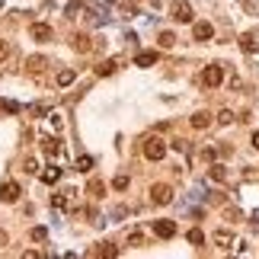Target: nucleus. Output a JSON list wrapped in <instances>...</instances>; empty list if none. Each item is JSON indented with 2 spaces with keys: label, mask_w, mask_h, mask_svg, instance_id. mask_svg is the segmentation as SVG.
Returning a JSON list of instances; mask_svg holds the SVG:
<instances>
[{
  "label": "nucleus",
  "mask_w": 259,
  "mask_h": 259,
  "mask_svg": "<svg viewBox=\"0 0 259 259\" xmlns=\"http://www.w3.org/2000/svg\"><path fill=\"white\" fill-rule=\"evenodd\" d=\"M154 234H157V237H163V240L176 237V221H167V218H160V221H154Z\"/></svg>",
  "instance_id": "423d86ee"
},
{
  "label": "nucleus",
  "mask_w": 259,
  "mask_h": 259,
  "mask_svg": "<svg viewBox=\"0 0 259 259\" xmlns=\"http://www.w3.org/2000/svg\"><path fill=\"white\" fill-rule=\"evenodd\" d=\"M214 243L221 246V250H227V246L234 243V234H230V230H218V234H214Z\"/></svg>",
  "instance_id": "ddd939ff"
},
{
  "label": "nucleus",
  "mask_w": 259,
  "mask_h": 259,
  "mask_svg": "<svg viewBox=\"0 0 259 259\" xmlns=\"http://www.w3.org/2000/svg\"><path fill=\"white\" fill-rule=\"evenodd\" d=\"M74 84V70H61L58 74V86H70Z\"/></svg>",
  "instance_id": "a211bd4d"
},
{
  "label": "nucleus",
  "mask_w": 259,
  "mask_h": 259,
  "mask_svg": "<svg viewBox=\"0 0 259 259\" xmlns=\"http://www.w3.org/2000/svg\"><path fill=\"white\" fill-rule=\"evenodd\" d=\"M80 7H84V0H70V3H68V10H64V13H68V16H74V13H77V10H80Z\"/></svg>",
  "instance_id": "c85d7f7f"
},
{
  "label": "nucleus",
  "mask_w": 259,
  "mask_h": 259,
  "mask_svg": "<svg viewBox=\"0 0 259 259\" xmlns=\"http://www.w3.org/2000/svg\"><path fill=\"white\" fill-rule=\"evenodd\" d=\"M243 179H250V183H256V179H259V173H256V170H253V167H246V170H243Z\"/></svg>",
  "instance_id": "2f4dec72"
},
{
  "label": "nucleus",
  "mask_w": 259,
  "mask_h": 259,
  "mask_svg": "<svg viewBox=\"0 0 259 259\" xmlns=\"http://www.w3.org/2000/svg\"><path fill=\"white\" fill-rule=\"evenodd\" d=\"M189 122H192V128L202 131V128H208V125H211V115H208V112H195V115L189 119Z\"/></svg>",
  "instance_id": "9b49d317"
},
{
  "label": "nucleus",
  "mask_w": 259,
  "mask_h": 259,
  "mask_svg": "<svg viewBox=\"0 0 259 259\" xmlns=\"http://www.w3.org/2000/svg\"><path fill=\"white\" fill-rule=\"evenodd\" d=\"M26 64H29V70H42V68H45V58H42V54H32Z\"/></svg>",
  "instance_id": "f3484780"
},
{
  "label": "nucleus",
  "mask_w": 259,
  "mask_h": 259,
  "mask_svg": "<svg viewBox=\"0 0 259 259\" xmlns=\"http://www.w3.org/2000/svg\"><path fill=\"white\" fill-rule=\"evenodd\" d=\"M58 179H61V167H54V163H52V167H45V173H42V183H45V186H54Z\"/></svg>",
  "instance_id": "1a4fd4ad"
},
{
  "label": "nucleus",
  "mask_w": 259,
  "mask_h": 259,
  "mask_svg": "<svg viewBox=\"0 0 259 259\" xmlns=\"http://www.w3.org/2000/svg\"><path fill=\"white\" fill-rule=\"evenodd\" d=\"M99 256H119V250H115L112 243H103V250H96Z\"/></svg>",
  "instance_id": "a878e982"
},
{
  "label": "nucleus",
  "mask_w": 259,
  "mask_h": 259,
  "mask_svg": "<svg viewBox=\"0 0 259 259\" xmlns=\"http://www.w3.org/2000/svg\"><path fill=\"white\" fill-rule=\"evenodd\" d=\"M192 16H195V13H192L189 0H176V3H173V19H176V23H192Z\"/></svg>",
  "instance_id": "7ed1b4c3"
},
{
  "label": "nucleus",
  "mask_w": 259,
  "mask_h": 259,
  "mask_svg": "<svg viewBox=\"0 0 259 259\" xmlns=\"http://www.w3.org/2000/svg\"><path fill=\"white\" fill-rule=\"evenodd\" d=\"M173 42H176V35H173V32H160V45H163V48H170Z\"/></svg>",
  "instance_id": "393cba45"
},
{
  "label": "nucleus",
  "mask_w": 259,
  "mask_h": 259,
  "mask_svg": "<svg viewBox=\"0 0 259 259\" xmlns=\"http://www.w3.org/2000/svg\"><path fill=\"white\" fill-rule=\"evenodd\" d=\"M52 205L58 208V211H64V208H68V195H52Z\"/></svg>",
  "instance_id": "412c9836"
},
{
  "label": "nucleus",
  "mask_w": 259,
  "mask_h": 259,
  "mask_svg": "<svg viewBox=\"0 0 259 259\" xmlns=\"http://www.w3.org/2000/svg\"><path fill=\"white\" fill-rule=\"evenodd\" d=\"M45 237H48V230H45V227H32V240H38V243H42Z\"/></svg>",
  "instance_id": "c756f323"
},
{
  "label": "nucleus",
  "mask_w": 259,
  "mask_h": 259,
  "mask_svg": "<svg viewBox=\"0 0 259 259\" xmlns=\"http://www.w3.org/2000/svg\"><path fill=\"white\" fill-rule=\"evenodd\" d=\"M112 186H115L119 192H122V189H128V176H115V179H112Z\"/></svg>",
  "instance_id": "bb28decb"
},
{
  "label": "nucleus",
  "mask_w": 259,
  "mask_h": 259,
  "mask_svg": "<svg viewBox=\"0 0 259 259\" xmlns=\"http://www.w3.org/2000/svg\"><path fill=\"white\" fill-rule=\"evenodd\" d=\"M144 157L147 160H163V157H167V144H163L160 138H147L144 141Z\"/></svg>",
  "instance_id": "f257e3e1"
},
{
  "label": "nucleus",
  "mask_w": 259,
  "mask_h": 259,
  "mask_svg": "<svg viewBox=\"0 0 259 259\" xmlns=\"http://www.w3.org/2000/svg\"><path fill=\"white\" fill-rule=\"evenodd\" d=\"M90 195H93V198L103 195V183H99V179H93V183H90Z\"/></svg>",
  "instance_id": "cd10ccee"
},
{
  "label": "nucleus",
  "mask_w": 259,
  "mask_h": 259,
  "mask_svg": "<svg viewBox=\"0 0 259 259\" xmlns=\"http://www.w3.org/2000/svg\"><path fill=\"white\" fill-rule=\"evenodd\" d=\"M7 52H10V48H7V42H0V61L7 58Z\"/></svg>",
  "instance_id": "72a5a7b5"
},
{
  "label": "nucleus",
  "mask_w": 259,
  "mask_h": 259,
  "mask_svg": "<svg viewBox=\"0 0 259 259\" xmlns=\"http://www.w3.org/2000/svg\"><path fill=\"white\" fill-rule=\"evenodd\" d=\"M186 237H189V243H192V246H202V243H205V234H202L198 227H192V230H189Z\"/></svg>",
  "instance_id": "dca6fc26"
},
{
  "label": "nucleus",
  "mask_w": 259,
  "mask_h": 259,
  "mask_svg": "<svg viewBox=\"0 0 259 259\" xmlns=\"http://www.w3.org/2000/svg\"><path fill=\"white\" fill-rule=\"evenodd\" d=\"M48 122H52V128H58V131L64 128V119H61L58 112H52V115H48Z\"/></svg>",
  "instance_id": "b1692460"
},
{
  "label": "nucleus",
  "mask_w": 259,
  "mask_h": 259,
  "mask_svg": "<svg viewBox=\"0 0 259 259\" xmlns=\"http://www.w3.org/2000/svg\"><path fill=\"white\" fill-rule=\"evenodd\" d=\"M19 195H23V189H19V183H13V179H7V183L0 186V198H3L7 205L19 202Z\"/></svg>",
  "instance_id": "20e7f679"
},
{
  "label": "nucleus",
  "mask_w": 259,
  "mask_h": 259,
  "mask_svg": "<svg viewBox=\"0 0 259 259\" xmlns=\"http://www.w3.org/2000/svg\"><path fill=\"white\" fill-rule=\"evenodd\" d=\"M253 221H256V224H259V208H256V211H253Z\"/></svg>",
  "instance_id": "c9c22d12"
},
{
  "label": "nucleus",
  "mask_w": 259,
  "mask_h": 259,
  "mask_svg": "<svg viewBox=\"0 0 259 259\" xmlns=\"http://www.w3.org/2000/svg\"><path fill=\"white\" fill-rule=\"evenodd\" d=\"M157 58H160L157 52H141L135 58V64H138V68H151V64H157Z\"/></svg>",
  "instance_id": "9d476101"
},
{
  "label": "nucleus",
  "mask_w": 259,
  "mask_h": 259,
  "mask_svg": "<svg viewBox=\"0 0 259 259\" xmlns=\"http://www.w3.org/2000/svg\"><path fill=\"white\" fill-rule=\"evenodd\" d=\"M141 240H144V234H141V230H131V234H128V243H141Z\"/></svg>",
  "instance_id": "473e14b6"
},
{
  "label": "nucleus",
  "mask_w": 259,
  "mask_h": 259,
  "mask_svg": "<svg viewBox=\"0 0 259 259\" xmlns=\"http://www.w3.org/2000/svg\"><path fill=\"white\" fill-rule=\"evenodd\" d=\"M3 112H19V103H13V99H3Z\"/></svg>",
  "instance_id": "7c9ffc66"
},
{
  "label": "nucleus",
  "mask_w": 259,
  "mask_h": 259,
  "mask_svg": "<svg viewBox=\"0 0 259 259\" xmlns=\"http://www.w3.org/2000/svg\"><path fill=\"white\" fill-rule=\"evenodd\" d=\"M74 48H77V52H90V38H86V35H77L74 38Z\"/></svg>",
  "instance_id": "6ab92c4d"
},
{
  "label": "nucleus",
  "mask_w": 259,
  "mask_h": 259,
  "mask_svg": "<svg viewBox=\"0 0 259 259\" xmlns=\"http://www.w3.org/2000/svg\"><path fill=\"white\" fill-rule=\"evenodd\" d=\"M42 151H45L48 157H58V154H61V144H58L54 138H42Z\"/></svg>",
  "instance_id": "f8f14e48"
},
{
  "label": "nucleus",
  "mask_w": 259,
  "mask_h": 259,
  "mask_svg": "<svg viewBox=\"0 0 259 259\" xmlns=\"http://www.w3.org/2000/svg\"><path fill=\"white\" fill-rule=\"evenodd\" d=\"M253 147L259 151V131H253Z\"/></svg>",
  "instance_id": "f704fd0d"
},
{
  "label": "nucleus",
  "mask_w": 259,
  "mask_h": 259,
  "mask_svg": "<svg viewBox=\"0 0 259 259\" xmlns=\"http://www.w3.org/2000/svg\"><path fill=\"white\" fill-rule=\"evenodd\" d=\"M115 68H119V61H103V64L96 68V74H99V77H109V74H115Z\"/></svg>",
  "instance_id": "4468645a"
},
{
  "label": "nucleus",
  "mask_w": 259,
  "mask_h": 259,
  "mask_svg": "<svg viewBox=\"0 0 259 259\" xmlns=\"http://www.w3.org/2000/svg\"><path fill=\"white\" fill-rule=\"evenodd\" d=\"M170 198H173V189H170L167 183H157L151 189V202H154V205H170Z\"/></svg>",
  "instance_id": "39448f33"
},
{
  "label": "nucleus",
  "mask_w": 259,
  "mask_h": 259,
  "mask_svg": "<svg viewBox=\"0 0 259 259\" xmlns=\"http://www.w3.org/2000/svg\"><path fill=\"white\" fill-rule=\"evenodd\" d=\"M29 32H32V38H35V42H48V38H52V26H45V23H35Z\"/></svg>",
  "instance_id": "6e6552de"
},
{
  "label": "nucleus",
  "mask_w": 259,
  "mask_h": 259,
  "mask_svg": "<svg viewBox=\"0 0 259 259\" xmlns=\"http://www.w3.org/2000/svg\"><path fill=\"white\" fill-rule=\"evenodd\" d=\"M214 179V183H224V176H227V170H224V163H214L211 167V173H208Z\"/></svg>",
  "instance_id": "2eb2a0df"
},
{
  "label": "nucleus",
  "mask_w": 259,
  "mask_h": 259,
  "mask_svg": "<svg viewBox=\"0 0 259 259\" xmlns=\"http://www.w3.org/2000/svg\"><path fill=\"white\" fill-rule=\"evenodd\" d=\"M218 122H221V125H230V122H234V112H230V109H221V112H218Z\"/></svg>",
  "instance_id": "4be33fe9"
},
{
  "label": "nucleus",
  "mask_w": 259,
  "mask_h": 259,
  "mask_svg": "<svg viewBox=\"0 0 259 259\" xmlns=\"http://www.w3.org/2000/svg\"><path fill=\"white\" fill-rule=\"evenodd\" d=\"M202 84L205 86H221L224 84V68L221 64H208V68L202 70Z\"/></svg>",
  "instance_id": "f03ea898"
},
{
  "label": "nucleus",
  "mask_w": 259,
  "mask_h": 259,
  "mask_svg": "<svg viewBox=\"0 0 259 259\" xmlns=\"http://www.w3.org/2000/svg\"><path fill=\"white\" fill-rule=\"evenodd\" d=\"M90 167H93V157H77V170H80V173H86Z\"/></svg>",
  "instance_id": "aec40b11"
},
{
  "label": "nucleus",
  "mask_w": 259,
  "mask_h": 259,
  "mask_svg": "<svg viewBox=\"0 0 259 259\" xmlns=\"http://www.w3.org/2000/svg\"><path fill=\"white\" fill-rule=\"evenodd\" d=\"M240 48H243V52H256L259 54V42H253V38H243V42H240Z\"/></svg>",
  "instance_id": "5701e85b"
},
{
  "label": "nucleus",
  "mask_w": 259,
  "mask_h": 259,
  "mask_svg": "<svg viewBox=\"0 0 259 259\" xmlns=\"http://www.w3.org/2000/svg\"><path fill=\"white\" fill-rule=\"evenodd\" d=\"M211 35H214L211 23H195V26H192V38H195V42H208Z\"/></svg>",
  "instance_id": "0eeeda50"
}]
</instances>
